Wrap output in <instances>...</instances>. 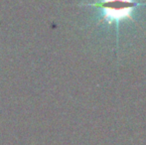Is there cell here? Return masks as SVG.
Returning a JSON list of instances; mask_svg holds the SVG:
<instances>
[{
    "label": "cell",
    "instance_id": "obj_1",
    "mask_svg": "<svg viewBox=\"0 0 146 145\" xmlns=\"http://www.w3.org/2000/svg\"><path fill=\"white\" fill-rule=\"evenodd\" d=\"M88 6L100 7L102 10L104 19L108 23L116 22L126 18H131V13L135 7L139 5H146L136 0H100L98 3L88 4Z\"/></svg>",
    "mask_w": 146,
    "mask_h": 145
}]
</instances>
